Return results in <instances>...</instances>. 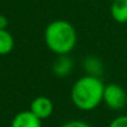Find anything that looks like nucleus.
Segmentation results:
<instances>
[{
    "mask_svg": "<svg viewBox=\"0 0 127 127\" xmlns=\"http://www.w3.org/2000/svg\"><path fill=\"white\" fill-rule=\"evenodd\" d=\"M105 85L94 75H86L80 77L71 89L72 103L82 111L95 110L103 98Z\"/></svg>",
    "mask_w": 127,
    "mask_h": 127,
    "instance_id": "obj_1",
    "label": "nucleus"
},
{
    "mask_svg": "<svg viewBox=\"0 0 127 127\" xmlns=\"http://www.w3.org/2000/svg\"><path fill=\"white\" fill-rule=\"evenodd\" d=\"M46 46L56 55L70 54L77 42V32L72 24L66 20H54L51 21L44 34Z\"/></svg>",
    "mask_w": 127,
    "mask_h": 127,
    "instance_id": "obj_2",
    "label": "nucleus"
},
{
    "mask_svg": "<svg viewBox=\"0 0 127 127\" xmlns=\"http://www.w3.org/2000/svg\"><path fill=\"white\" fill-rule=\"evenodd\" d=\"M102 102H105V105L113 111L122 110L127 103V94L117 84L106 85L103 90Z\"/></svg>",
    "mask_w": 127,
    "mask_h": 127,
    "instance_id": "obj_3",
    "label": "nucleus"
},
{
    "mask_svg": "<svg viewBox=\"0 0 127 127\" xmlns=\"http://www.w3.org/2000/svg\"><path fill=\"white\" fill-rule=\"evenodd\" d=\"M30 111L35 116H37L40 120H45V118H49L52 115L54 103L49 97L39 96V97L32 100V102L30 105Z\"/></svg>",
    "mask_w": 127,
    "mask_h": 127,
    "instance_id": "obj_4",
    "label": "nucleus"
},
{
    "mask_svg": "<svg viewBox=\"0 0 127 127\" xmlns=\"http://www.w3.org/2000/svg\"><path fill=\"white\" fill-rule=\"evenodd\" d=\"M10 127H41V120L31 111H21L13 118Z\"/></svg>",
    "mask_w": 127,
    "mask_h": 127,
    "instance_id": "obj_5",
    "label": "nucleus"
},
{
    "mask_svg": "<svg viewBox=\"0 0 127 127\" xmlns=\"http://www.w3.org/2000/svg\"><path fill=\"white\" fill-rule=\"evenodd\" d=\"M111 16L118 24L127 23V0H112Z\"/></svg>",
    "mask_w": 127,
    "mask_h": 127,
    "instance_id": "obj_6",
    "label": "nucleus"
},
{
    "mask_svg": "<svg viewBox=\"0 0 127 127\" xmlns=\"http://www.w3.org/2000/svg\"><path fill=\"white\" fill-rule=\"evenodd\" d=\"M54 74L59 77L62 76H66L67 74L71 72L72 70V61L70 59L66 57V55H61L55 62H54V66H52Z\"/></svg>",
    "mask_w": 127,
    "mask_h": 127,
    "instance_id": "obj_7",
    "label": "nucleus"
},
{
    "mask_svg": "<svg viewBox=\"0 0 127 127\" xmlns=\"http://www.w3.org/2000/svg\"><path fill=\"white\" fill-rule=\"evenodd\" d=\"M14 49V37L6 29H0V55H8Z\"/></svg>",
    "mask_w": 127,
    "mask_h": 127,
    "instance_id": "obj_8",
    "label": "nucleus"
},
{
    "mask_svg": "<svg viewBox=\"0 0 127 127\" xmlns=\"http://www.w3.org/2000/svg\"><path fill=\"white\" fill-rule=\"evenodd\" d=\"M108 127H127V116H118L113 118Z\"/></svg>",
    "mask_w": 127,
    "mask_h": 127,
    "instance_id": "obj_9",
    "label": "nucleus"
},
{
    "mask_svg": "<svg viewBox=\"0 0 127 127\" xmlns=\"http://www.w3.org/2000/svg\"><path fill=\"white\" fill-rule=\"evenodd\" d=\"M94 62H95V59H86V61H85V67H86V70L89 71H94V70H98V71H101V69H102V66H101V62L98 61L96 65H94Z\"/></svg>",
    "mask_w": 127,
    "mask_h": 127,
    "instance_id": "obj_10",
    "label": "nucleus"
},
{
    "mask_svg": "<svg viewBox=\"0 0 127 127\" xmlns=\"http://www.w3.org/2000/svg\"><path fill=\"white\" fill-rule=\"evenodd\" d=\"M61 127H91L87 122L84 121H79V120H74V121H69L66 123H64Z\"/></svg>",
    "mask_w": 127,
    "mask_h": 127,
    "instance_id": "obj_11",
    "label": "nucleus"
},
{
    "mask_svg": "<svg viewBox=\"0 0 127 127\" xmlns=\"http://www.w3.org/2000/svg\"><path fill=\"white\" fill-rule=\"evenodd\" d=\"M8 26V19L4 15H0V29H6Z\"/></svg>",
    "mask_w": 127,
    "mask_h": 127,
    "instance_id": "obj_12",
    "label": "nucleus"
}]
</instances>
